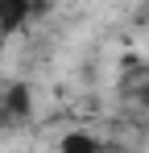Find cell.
<instances>
[{"label": "cell", "mask_w": 149, "mask_h": 153, "mask_svg": "<svg viewBox=\"0 0 149 153\" xmlns=\"http://www.w3.org/2000/svg\"><path fill=\"white\" fill-rule=\"evenodd\" d=\"M29 112H33L29 83H8V91H4V116H8V120H25Z\"/></svg>", "instance_id": "cell-2"}, {"label": "cell", "mask_w": 149, "mask_h": 153, "mask_svg": "<svg viewBox=\"0 0 149 153\" xmlns=\"http://www.w3.org/2000/svg\"><path fill=\"white\" fill-rule=\"evenodd\" d=\"M58 149H66V153H95L99 141L91 137V132H66V137L58 141Z\"/></svg>", "instance_id": "cell-3"}, {"label": "cell", "mask_w": 149, "mask_h": 153, "mask_svg": "<svg viewBox=\"0 0 149 153\" xmlns=\"http://www.w3.org/2000/svg\"><path fill=\"white\" fill-rule=\"evenodd\" d=\"M50 0H0V33L4 37H13V33H21L37 13H46Z\"/></svg>", "instance_id": "cell-1"}, {"label": "cell", "mask_w": 149, "mask_h": 153, "mask_svg": "<svg viewBox=\"0 0 149 153\" xmlns=\"http://www.w3.org/2000/svg\"><path fill=\"white\" fill-rule=\"evenodd\" d=\"M137 100H141V108H149V75L141 79V91H137Z\"/></svg>", "instance_id": "cell-4"}]
</instances>
